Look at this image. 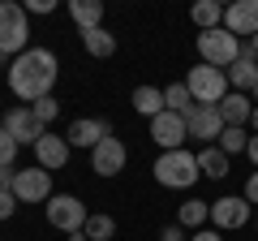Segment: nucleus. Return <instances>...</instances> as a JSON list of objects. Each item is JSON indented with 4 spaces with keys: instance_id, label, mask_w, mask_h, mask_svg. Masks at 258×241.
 <instances>
[{
    "instance_id": "nucleus-27",
    "label": "nucleus",
    "mask_w": 258,
    "mask_h": 241,
    "mask_svg": "<svg viewBox=\"0 0 258 241\" xmlns=\"http://www.w3.org/2000/svg\"><path fill=\"white\" fill-rule=\"evenodd\" d=\"M30 112H35V120H39V125H43V130H47V125H52V120L60 116V103H56L52 95H47V99H39V103H30Z\"/></svg>"
},
{
    "instance_id": "nucleus-18",
    "label": "nucleus",
    "mask_w": 258,
    "mask_h": 241,
    "mask_svg": "<svg viewBox=\"0 0 258 241\" xmlns=\"http://www.w3.org/2000/svg\"><path fill=\"white\" fill-rule=\"evenodd\" d=\"M69 18L82 30H99L103 26V5L99 0H69Z\"/></svg>"
},
{
    "instance_id": "nucleus-35",
    "label": "nucleus",
    "mask_w": 258,
    "mask_h": 241,
    "mask_svg": "<svg viewBox=\"0 0 258 241\" xmlns=\"http://www.w3.org/2000/svg\"><path fill=\"white\" fill-rule=\"evenodd\" d=\"M241 52H245V56H254V61H258V35H249V43L241 47Z\"/></svg>"
},
{
    "instance_id": "nucleus-19",
    "label": "nucleus",
    "mask_w": 258,
    "mask_h": 241,
    "mask_svg": "<svg viewBox=\"0 0 258 241\" xmlns=\"http://www.w3.org/2000/svg\"><path fill=\"white\" fill-rule=\"evenodd\" d=\"M198 172L211 176V181L228 176V155H224L220 147H203V151H198Z\"/></svg>"
},
{
    "instance_id": "nucleus-38",
    "label": "nucleus",
    "mask_w": 258,
    "mask_h": 241,
    "mask_svg": "<svg viewBox=\"0 0 258 241\" xmlns=\"http://www.w3.org/2000/svg\"><path fill=\"white\" fill-rule=\"evenodd\" d=\"M249 95H254V99H258V86H254V91H249Z\"/></svg>"
},
{
    "instance_id": "nucleus-10",
    "label": "nucleus",
    "mask_w": 258,
    "mask_h": 241,
    "mask_svg": "<svg viewBox=\"0 0 258 241\" xmlns=\"http://www.w3.org/2000/svg\"><path fill=\"white\" fill-rule=\"evenodd\" d=\"M211 220H215V232H232L249 220V198L245 194H228V198H215L211 203Z\"/></svg>"
},
{
    "instance_id": "nucleus-6",
    "label": "nucleus",
    "mask_w": 258,
    "mask_h": 241,
    "mask_svg": "<svg viewBox=\"0 0 258 241\" xmlns=\"http://www.w3.org/2000/svg\"><path fill=\"white\" fill-rule=\"evenodd\" d=\"M86 220H91V211H86V203L82 198H74V194H52L47 198V224L52 228H60V232H82L86 228Z\"/></svg>"
},
{
    "instance_id": "nucleus-37",
    "label": "nucleus",
    "mask_w": 258,
    "mask_h": 241,
    "mask_svg": "<svg viewBox=\"0 0 258 241\" xmlns=\"http://www.w3.org/2000/svg\"><path fill=\"white\" fill-rule=\"evenodd\" d=\"M249 120H254V130H258V108H254V116H249Z\"/></svg>"
},
{
    "instance_id": "nucleus-33",
    "label": "nucleus",
    "mask_w": 258,
    "mask_h": 241,
    "mask_svg": "<svg viewBox=\"0 0 258 241\" xmlns=\"http://www.w3.org/2000/svg\"><path fill=\"white\" fill-rule=\"evenodd\" d=\"M5 190H13V172L9 168H0V194H5Z\"/></svg>"
},
{
    "instance_id": "nucleus-15",
    "label": "nucleus",
    "mask_w": 258,
    "mask_h": 241,
    "mask_svg": "<svg viewBox=\"0 0 258 241\" xmlns=\"http://www.w3.org/2000/svg\"><path fill=\"white\" fill-rule=\"evenodd\" d=\"M35 159H39V168H64L69 164V138L43 134V138L35 142Z\"/></svg>"
},
{
    "instance_id": "nucleus-25",
    "label": "nucleus",
    "mask_w": 258,
    "mask_h": 241,
    "mask_svg": "<svg viewBox=\"0 0 258 241\" xmlns=\"http://www.w3.org/2000/svg\"><path fill=\"white\" fill-rule=\"evenodd\" d=\"M86 241H108L112 237V232H116V220H112V215H99V211H95L91 215V220H86Z\"/></svg>"
},
{
    "instance_id": "nucleus-24",
    "label": "nucleus",
    "mask_w": 258,
    "mask_h": 241,
    "mask_svg": "<svg viewBox=\"0 0 258 241\" xmlns=\"http://www.w3.org/2000/svg\"><path fill=\"white\" fill-rule=\"evenodd\" d=\"M207 220H211V203H203V198H189V203L181 207V228H198L203 232Z\"/></svg>"
},
{
    "instance_id": "nucleus-1",
    "label": "nucleus",
    "mask_w": 258,
    "mask_h": 241,
    "mask_svg": "<svg viewBox=\"0 0 258 241\" xmlns=\"http://www.w3.org/2000/svg\"><path fill=\"white\" fill-rule=\"evenodd\" d=\"M56 74L60 69H56V56L47 47H26L22 56H13V65H9V91L26 103H39L52 95Z\"/></svg>"
},
{
    "instance_id": "nucleus-32",
    "label": "nucleus",
    "mask_w": 258,
    "mask_h": 241,
    "mask_svg": "<svg viewBox=\"0 0 258 241\" xmlns=\"http://www.w3.org/2000/svg\"><path fill=\"white\" fill-rule=\"evenodd\" d=\"M159 241H181V224H168V228H164V237H159Z\"/></svg>"
},
{
    "instance_id": "nucleus-7",
    "label": "nucleus",
    "mask_w": 258,
    "mask_h": 241,
    "mask_svg": "<svg viewBox=\"0 0 258 241\" xmlns=\"http://www.w3.org/2000/svg\"><path fill=\"white\" fill-rule=\"evenodd\" d=\"M13 194H18V203H47L52 198V172L39 164L13 172Z\"/></svg>"
},
{
    "instance_id": "nucleus-30",
    "label": "nucleus",
    "mask_w": 258,
    "mask_h": 241,
    "mask_svg": "<svg viewBox=\"0 0 258 241\" xmlns=\"http://www.w3.org/2000/svg\"><path fill=\"white\" fill-rule=\"evenodd\" d=\"M56 0H26V13H52Z\"/></svg>"
},
{
    "instance_id": "nucleus-20",
    "label": "nucleus",
    "mask_w": 258,
    "mask_h": 241,
    "mask_svg": "<svg viewBox=\"0 0 258 241\" xmlns=\"http://www.w3.org/2000/svg\"><path fill=\"white\" fill-rule=\"evenodd\" d=\"M134 108H138L142 116H151V120H155L159 112H168L164 91H155V86H138V91H134Z\"/></svg>"
},
{
    "instance_id": "nucleus-36",
    "label": "nucleus",
    "mask_w": 258,
    "mask_h": 241,
    "mask_svg": "<svg viewBox=\"0 0 258 241\" xmlns=\"http://www.w3.org/2000/svg\"><path fill=\"white\" fill-rule=\"evenodd\" d=\"M245 151H249V164L258 168V138H249V147H245Z\"/></svg>"
},
{
    "instance_id": "nucleus-17",
    "label": "nucleus",
    "mask_w": 258,
    "mask_h": 241,
    "mask_svg": "<svg viewBox=\"0 0 258 241\" xmlns=\"http://www.w3.org/2000/svg\"><path fill=\"white\" fill-rule=\"evenodd\" d=\"M220 116H224V125H228V130H245V120L254 116V108H249V95L228 91V95H224V103H220Z\"/></svg>"
},
{
    "instance_id": "nucleus-2",
    "label": "nucleus",
    "mask_w": 258,
    "mask_h": 241,
    "mask_svg": "<svg viewBox=\"0 0 258 241\" xmlns=\"http://www.w3.org/2000/svg\"><path fill=\"white\" fill-rule=\"evenodd\" d=\"M198 155H194V151H164V155L155 159V181L164 190H189L194 181H198Z\"/></svg>"
},
{
    "instance_id": "nucleus-14",
    "label": "nucleus",
    "mask_w": 258,
    "mask_h": 241,
    "mask_svg": "<svg viewBox=\"0 0 258 241\" xmlns=\"http://www.w3.org/2000/svg\"><path fill=\"white\" fill-rule=\"evenodd\" d=\"M108 134H112V130L103 125L99 116H78L74 125H69V134H64V138H69V147H91V151H95Z\"/></svg>"
},
{
    "instance_id": "nucleus-23",
    "label": "nucleus",
    "mask_w": 258,
    "mask_h": 241,
    "mask_svg": "<svg viewBox=\"0 0 258 241\" xmlns=\"http://www.w3.org/2000/svg\"><path fill=\"white\" fill-rule=\"evenodd\" d=\"M164 103H168V112H176V116H189L194 112V95H189V86L185 82H172L164 91Z\"/></svg>"
},
{
    "instance_id": "nucleus-5",
    "label": "nucleus",
    "mask_w": 258,
    "mask_h": 241,
    "mask_svg": "<svg viewBox=\"0 0 258 241\" xmlns=\"http://www.w3.org/2000/svg\"><path fill=\"white\" fill-rule=\"evenodd\" d=\"M185 86H189L194 103H211V108H220L224 95H228V74H224V69H211V65H194L189 78H185Z\"/></svg>"
},
{
    "instance_id": "nucleus-34",
    "label": "nucleus",
    "mask_w": 258,
    "mask_h": 241,
    "mask_svg": "<svg viewBox=\"0 0 258 241\" xmlns=\"http://www.w3.org/2000/svg\"><path fill=\"white\" fill-rule=\"evenodd\" d=\"M189 241H220V232H211V228H203V232H194Z\"/></svg>"
},
{
    "instance_id": "nucleus-3",
    "label": "nucleus",
    "mask_w": 258,
    "mask_h": 241,
    "mask_svg": "<svg viewBox=\"0 0 258 241\" xmlns=\"http://www.w3.org/2000/svg\"><path fill=\"white\" fill-rule=\"evenodd\" d=\"M30 43V26H26V5H13V0H0V52L5 56H22Z\"/></svg>"
},
{
    "instance_id": "nucleus-4",
    "label": "nucleus",
    "mask_w": 258,
    "mask_h": 241,
    "mask_svg": "<svg viewBox=\"0 0 258 241\" xmlns=\"http://www.w3.org/2000/svg\"><path fill=\"white\" fill-rule=\"evenodd\" d=\"M198 56H203V65H211V69H228L232 61L241 56V39L232 35V30H203L198 35Z\"/></svg>"
},
{
    "instance_id": "nucleus-22",
    "label": "nucleus",
    "mask_w": 258,
    "mask_h": 241,
    "mask_svg": "<svg viewBox=\"0 0 258 241\" xmlns=\"http://www.w3.org/2000/svg\"><path fill=\"white\" fill-rule=\"evenodd\" d=\"M194 22H198V30H220L224 26V5L198 0V5H194Z\"/></svg>"
},
{
    "instance_id": "nucleus-13",
    "label": "nucleus",
    "mask_w": 258,
    "mask_h": 241,
    "mask_svg": "<svg viewBox=\"0 0 258 241\" xmlns=\"http://www.w3.org/2000/svg\"><path fill=\"white\" fill-rule=\"evenodd\" d=\"M224 30H232V35H258V0H237V5H228L224 9Z\"/></svg>"
},
{
    "instance_id": "nucleus-16",
    "label": "nucleus",
    "mask_w": 258,
    "mask_h": 241,
    "mask_svg": "<svg viewBox=\"0 0 258 241\" xmlns=\"http://www.w3.org/2000/svg\"><path fill=\"white\" fill-rule=\"evenodd\" d=\"M224 74H228V86H232V91L249 95V91L258 86V61H254V56H245V52H241L237 61H232L228 69H224Z\"/></svg>"
},
{
    "instance_id": "nucleus-8",
    "label": "nucleus",
    "mask_w": 258,
    "mask_h": 241,
    "mask_svg": "<svg viewBox=\"0 0 258 241\" xmlns=\"http://www.w3.org/2000/svg\"><path fill=\"white\" fill-rule=\"evenodd\" d=\"M185 130H189V138L207 142V147H215V138H220L228 125H224L220 108H211V103H194V112L185 116Z\"/></svg>"
},
{
    "instance_id": "nucleus-11",
    "label": "nucleus",
    "mask_w": 258,
    "mask_h": 241,
    "mask_svg": "<svg viewBox=\"0 0 258 241\" xmlns=\"http://www.w3.org/2000/svg\"><path fill=\"white\" fill-rule=\"evenodd\" d=\"M125 159H129V151H125V142H120L116 134H108V138L91 151V168L99 176H116L120 168H125Z\"/></svg>"
},
{
    "instance_id": "nucleus-26",
    "label": "nucleus",
    "mask_w": 258,
    "mask_h": 241,
    "mask_svg": "<svg viewBox=\"0 0 258 241\" xmlns=\"http://www.w3.org/2000/svg\"><path fill=\"white\" fill-rule=\"evenodd\" d=\"M249 147V134L245 130H224L220 134V151L224 155H237V151H245Z\"/></svg>"
},
{
    "instance_id": "nucleus-29",
    "label": "nucleus",
    "mask_w": 258,
    "mask_h": 241,
    "mask_svg": "<svg viewBox=\"0 0 258 241\" xmlns=\"http://www.w3.org/2000/svg\"><path fill=\"white\" fill-rule=\"evenodd\" d=\"M13 207H18V194H13V190H5V194H0V220H9Z\"/></svg>"
},
{
    "instance_id": "nucleus-21",
    "label": "nucleus",
    "mask_w": 258,
    "mask_h": 241,
    "mask_svg": "<svg viewBox=\"0 0 258 241\" xmlns=\"http://www.w3.org/2000/svg\"><path fill=\"white\" fill-rule=\"evenodd\" d=\"M82 43H86V52L99 56V61L116 52V35H112V30H103V26H99V30H82Z\"/></svg>"
},
{
    "instance_id": "nucleus-28",
    "label": "nucleus",
    "mask_w": 258,
    "mask_h": 241,
    "mask_svg": "<svg viewBox=\"0 0 258 241\" xmlns=\"http://www.w3.org/2000/svg\"><path fill=\"white\" fill-rule=\"evenodd\" d=\"M13 159H18V142H13V138H9V134L0 130V168H9V164H13Z\"/></svg>"
},
{
    "instance_id": "nucleus-9",
    "label": "nucleus",
    "mask_w": 258,
    "mask_h": 241,
    "mask_svg": "<svg viewBox=\"0 0 258 241\" xmlns=\"http://www.w3.org/2000/svg\"><path fill=\"white\" fill-rule=\"evenodd\" d=\"M0 130L9 134L18 147H35V142L47 134L43 125L35 120V112H30V108H9V112H5V120H0Z\"/></svg>"
},
{
    "instance_id": "nucleus-12",
    "label": "nucleus",
    "mask_w": 258,
    "mask_h": 241,
    "mask_svg": "<svg viewBox=\"0 0 258 241\" xmlns=\"http://www.w3.org/2000/svg\"><path fill=\"white\" fill-rule=\"evenodd\" d=\"M151 138H155L164 151H181V142L189 138L185 116H176V112H159V116L151 120Z\"/></svg>"
},
{
    "instance_id": "nucleus-31",
    "label": "nucleus",
    "mask_w": 258,
    "mask_h": 241,
    "mask_svg": "<svg viewBox=\"0 0 258 241\" xmlns=\"http://www.w3.org/2000/svg\"><path fill=\"white\" fill-rule=\"evenodd\" d=\"M245 198H249V203H258V172H249V181H245Z\"/></svg>"
}]
</instances>
